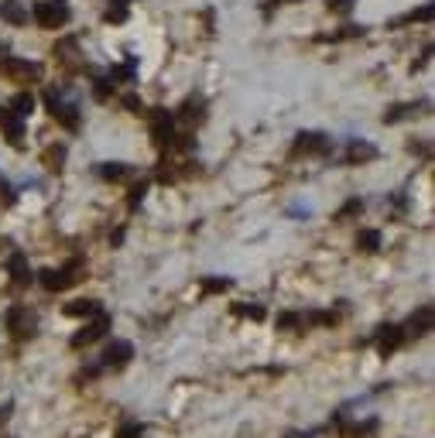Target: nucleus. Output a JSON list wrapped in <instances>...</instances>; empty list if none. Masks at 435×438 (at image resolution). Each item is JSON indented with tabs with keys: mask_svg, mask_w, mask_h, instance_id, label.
I'll return each instance as SVG.
<instances>
[{
	"mask_svg": "<svg viewBox=\"0 0 435 438\" xmlns=\"http://www.w3.org/2000/svg\"><path fill=\"white\" fill-rule=\"evenodd\" d=\"M31 18L38 21L41 28L55 31V28H62V24L69 21V4H65V0H41V4H35Z\"/></svg>",
	"mask_w": 435,
	"mask_h": 438,
	"instance_id": "f257e3e1",
	"label": "nucleus"
},
{
	"mask_svg": "<svg viewBox=\"0 0 435 438\" xmlns=\"http://www.w3.org/2000/svg\"><path fill=\"white\" fill-rule=\"evenodd\" d=\"M79 270H82V261H69V264L59 267V270H41L38 281H41L45 291H62V288H69V285L79 281V278H76Z\"/></svg>",
	"mask_w": 435,
	"mask_h": 438,
	"instance_id": "f03ea898",
	"label": "nucleus"
},
{
	"mask_svg": "<svg viewBox=\"0 0 435 438\" xmlns=\"http://www.w3.org/2000/svg\"><path fill=\"white\" fill-rule=\"evenodd\" d=\"M45 103H48V110H52V116H55V120H62L69 131H79V116H76V106H72V103H65L55 89H48V93H45Z\"/></svg>",
	"mask_w": 435,
	"mask_h": 438,
	"instance_id": "7ed1b4c3",
	"label": "nucleus"
},
{
	"mask_svg": "<svg viewBox=\"0 0 435 438\" xmlns=\"http://www.w3.org/2000/svg\"><path fill=\"white\" fill-rule=\"evenodd\" d=\"M35 315H31V308H11L7 312V329L18 336V339H28V336H35Z\"/></svg>",
	"mask_w": 435,
	"mask_h": 438,
	"instance_id": "20e7f679",
	"label": "nucleus"
},
{
	"mask_svg": "<svg viewBox=\"0 0 435 438\" xmlns=\"http://www.w3.org/2000/svg\"><path fill=\"white\" fill-rule=\"evenodd\" d=\"M151 137H155V144H161V148H168L175 141V124H172V116L165 114V110H155V116H151Z\"/></svg>",
	"mask_w": 435,
	"mask_h": 438,
	"instance_id": "39448f33",
	"label": "nucleus"
},
{
	"mask_svg": "<svg viewBox=\"0 0 435 438\" xmlns=\"http://www.w3.org/2000/svg\"><path fill=\"white\" fill-rule=\"evenodd\" d=\"M131 360H134V346H131V343H123V339L110 343V346H106V353H103V363H106V366H114V370L127 366Z\"/></svg>",
	"mask_w": 435,
	"mask_h": 438,
	"instance_id": "423d86ee",
	"label": "nucleus"
},
{
	"mask_svg": "<svg viewBox=\"0 0 435 438\" xmlns=\"http://www.w3.org/2000/svg\"><path fill=\"white\" fill-rule=\"evenodd\" d=\"M295 154H326L329 151V141H326V133H298L295 137Z\"/></svg>",
	"mask_w": 435,
	"mask_h": 438,
	"instance_id": "0eeeda50",
	"label": "nucleus"
},
{
	"mask_svg": "<svg viewBox=\"0 0 435 438\" xmlns=\"http://www.w3.org/2000/svg\"><path fill=\"white\" fill-rule=\"evenodd\" d=\"M106 329H110V319H106V315H97V322H93V325H86L82 332H76V336H72V346L79 349V346L97 343V339L103 336V332H106Z\"/></svg>",
	"mask_w": 435,
	"mask_h": 438,
	"instance_id": "6e6552de",
	"label": "nucleus"
},
{
	"mask_svg": "<svg viewBox=\"0 0 435 438\" xmlns=\"http://www.w3.org/2000/svg\"><path fill=\"white\" fill-rule=\"evenodd\" d=\"M0 127H4L7 141H11L14 148H21V144H24V124H21V116H18V114L4 110V114H0Z\"/></svg>",
	"mask_w": 435,
	"mask_h": 438,
	"instance_id": "1a4fd4ad",
	"label": "nucleus"
},
{
	"mask_svg": "<svg viewBox=\"0 0 435 438\" xmlns=\"http://www.w3.org/2000/svg\"><path fill=\"white\" fill-rule=\"evenodd\" d=\"M4 72L7 76H14V79H38L41 76V65H35V62H21V58H7L4 62Z\"/></svg>",
	"mask_w": 435,
	"mask_h": 438,
	"instance_id": "9d476101",
	"label": "nucleus"
},
{
	"mask_svg": "<svg viewBox=\"0 0 435 438\" xmlns=\"http://www.w3.org/2000/svg\"><path fill=\"white\" fill-rule=\"evenodd\" d=\"M401 339H404V332H401L397 325H380V329H377V349H380V353H391V349H397V346H401Z\"/></svg>",
	"mask_w": 435,
	"mask_h": 438,
	"instance_id": "9b49d317",
	"label": "nucleus"
},
{
	"mask_svg": "<svg viewBox=\"0 0 435 438\" xmlns=\"http://www.w3.org/2000/svg\"><path fill=\"white\" fill-rule=\"evenodd\" d=\"M0 18L7 21V24H28V18H31V14H28V11H24V4H18V0H4V4H0Z\"/></svg>",
	"mask_w": 435,
	"mask_h": 438,
	"instance_id": "f8f14e48",
	"label": "nucleus"
},
{
	"mask_svg": "<svg viewBox=\"0 0 435 438\" xmlns=\"http://www.w3.org/2000/svg\"><path fill=\"white\" fill-rule=\"evenodd\" d=\"M377 158V148L370 141H350L346 148V161H374Z\"/></svg>",
	"mask_w": 435,
	"mask_h": 438,
	"instance_id": "ddd939ff",
	"label": "nucleus"
},
{
	"mask_svg": "<svg viewBox=\"0 0 435 438\" xmlns=\"http://www.w3.org/2000/svg\"><path fill=\"white\" fill-rule=\"evenodd\" d=\"M408 329H412V336H425V332H432V308H418L415 315H412V322H408Z\"/></svg>",
	"mask_w": 435,
	"mask_h": 438,
	"instance_id": "4468645a",
	"label": "nucleus"
},
{
	"mask_svg": "<svg viewBox=\"0 0 435 438\" xmlns=\"http://www.w3.org/2000/svg\"><path fill=\"white\" fill-rule=\"evenodd\" d=\"M7 270L14 274V281H31V270H28V257L24 253H11V261H7Z\"/></svg>",
	"mask_w": 435,
	"mask_h": 438,
	"instance_id": "2eb2a0df",
	"label": "nucleus"
},
{
	"mask_svg": "<svg viewBox=\"0 0 435 438\" xmlns=\"http://www.w3.org/2000/svg\"><path fill=\"white\" fill-rule=\"evenodd\" d=\"M11 114H18L21 120H24V116H31V114H35V96H31V93H18V96H14V103H11Z\"/></svg>",
	"mask_w": 435,
	"mask_h": 438,
	"instance_id": "dca6fc26",
	"label": "nucleus"
},
{
	"mask_svg": "<svg viewBox=\"0 0 435 438\" xmlns=\"http://www.w3.org/2000/svg\"><path fill=\"white\" fill-rule=\"evenodd\" d=\"M65 315H72V319H89V315H99V302H72V305H65Z\"/></svg>",
	"mask_w": 435,
	"mask_h": 438,
	"instance_id": "f3484780",
	"label": "nucleus"
},
{
	"mask_svg": "<svg viewBox=\"0 0 435 438\" xmlns=\"http://www.w3.org/2000/svg\"><path fill=\"white\" fill-rule=\"evenodd\" d=\"M360 250H367V253H374V250H380V233L377 229H360Z\"/></svg>",
	"mask_w": 435,
	"mask_h": 438,
	"instance_id": "a211bd4d",
	"label": "nucleus"
},
{
	"mask_svg": "<svg viewBox=\"0 0 435 438\" xmlns=\"http://www.w3.org/2000/svg\"><path fill=\"white\" fill-rule=\"evenodd\" d=\"M97 172H99V178H106V182H120V178L127 175V165H117V161H114V165H99Z\"/></svg>",
	"mask_w": 435,
	"mask_h": 438,
	"instance_id": "6ab92c4d",
	"label": "nucleus"
},
{
	"mask_svg": "<svg viewBox=\"0 0 435 438\" xmlns=\"http://www.w3.org/2000/svg\"><path fill=\"white\" fill-rule=\"evenodd\" d=\"M230 288V278H209V281H202V291L206 295H219V291H226Z\"/></svg>",
	"mask_w": 435,
	"mask_h": 438,
	"instance_id": "aec40b11",
	"label": "nucleus"
},
{
	"mask_svg": "<svg viewBox=\"0 0 435 438\" xmlns=\"http://www.w3.org/2000/svg\"><path fill=\"white\" fill-rule=\"evenodd\" d=\"M103 18L110 21V24H120V21H127V7H123V0H117V7H110Z\"/></svg>",
	"mask_w": 435,
	"mask_h": 438,
	"instance_id": "412c9836",
	"label": "nucleus"
},
{
	"mask_svg": "<svg viewBox=\"0 0 435 438\" xmlns=\"http://www.w3.org/2000/svg\"><path fill=\"white\" fill-rule=\"evenodd\" d=\"M237 315H243V319H254V322H260V319H264V308H260V305H237Z\"/></svg>",
	"mask_w": 435,
	"mask_h": 438,
	"instance_id": "4be33fe9",
	"label": "nucleus"
},
{
	"mask_svg": "<svg viewBox=\"0 0 435 438\" xmlns=\"http://www.w3.org/2000/svg\"><path fill=\"white\" fill-rule=\"evenodd\" d=\"M117 438H144V428L141 425H123L117 432Z\"/></svg>",
	"mask_w": 435,
	"mask_h": 438,
	"instance_id": "5701e85b",
	"label": "nucleus"
},
{
	"mask_svg": "<svg viewBox=\"0 0 435 438\" xmlns=\"http://www.w3.org/2000/svg\"><path fill=\"white\" fill-rule=\"evenodd\" d=\"M360 209H363V202H360V199H350V202H346V206L339 209V219H346V216H356Z\"/></svg>",
	"mask_w": 435,
	"mask_h": 438,
	"instance_id": "b1692460",
	"label": "nucleus"
},
{
	"mask_svg": "<svg viewBox=\"0 0 435 438\" xmlns=\"http://www.w3.org/2000/svg\"><path fill=\"white\" fill-rule=\"evenodd\" d=\"M432 4H425V7H422V11H412V14H408V18L404 21H432Z\"/></svg>",
	"mask_w": 435,
	"mask_h": 438,
	"instance_id": "393cba45",
	"label": "nucleus"
},
{
	"mask_svg": "<svg viewBox=\"0 0 435 438\" xmlns=\"http://www.w3.org/2000/svg\"><path fill=\"white\" fill-rule=\"evenodd\" d=\"M62 158H65V148H62V144H55L52 151L45 154V161H48V165H62Z\"/></svg>",
	"mask_w": 435,
	"mask_h": 438,
	"instance_id": "a878e982",
	"label": "nucleus"
},
{
	"mask_svg": "<svg viewBox=\"0 0 435 438\" xmlns=\"http://www.w3.org/2000/svg\"><path fill=\"white\" fill-rule=\"evenodd\" d=\"M144 192H148V185H144V182H141V185H134V189H131V206H138L141 199H144Z\"/></svg>",
	"mask_w": 435,
	"mask_h": 438,
	"instance_id": "bb28decb",
	"label": "nucleus"
},
{
	"mask_svg": "<svg viewBox=\"0 0 435 438\" xmlns=\"http://www.w3.org/2000/svg\"><path fill=\"white\" fill-rule=\"evenodd\" d=\"M298 322H302L298 315H281V319H277V325H285V329H295Z\"/></svg>",
	"mask_w": 435,
	"mask_h": 438,
	"instance_id": "cd10ccee",
	"label": "nucleus"
},
{
	"mask_svg": "<svg viewBox=\"0 0 435 438\" xmlns=\"http://www.w3.org/2000/svg\"><path fill=\"white\" fill-rule=\"evenodd\" d=\"M97 96H99V99H106V96H110V82H106V79H99V82H97Z\"/></svg>",
	"mask_w": 435,
	"mask_h": 438,
	"instance_id": "c85d7f7f",
	"label": "nucleus"
},
{
	"mask_svg": "<svg viewBox=\"0 0 435 438\" xmlns=\"http://www.w3.org/2000/svg\"><path fill=\"white\" fill-rule=\"evenodd\" d=\"M329 7H336V11H350L353 0H329Z\"/></svg>",
	"mask_w": 435,
	"mask_h": 438,
	"instance_id": "c756f323",
	"label": "nucleus"
},
{
	"mask_svg": "<svg viewBox=\"0 0 435 438\" xmlns=\"http://www.w3.org/2000/svg\"><path fill=\"white\" fill-rule=\"evenodd\" d=\"M356 35H363V28H353V24L343 28V38H356Z\"/></svg>",
	"mask_w": 435,
	"mask_h": 438,
	"instance_id": "7c9ffc66",
	"label": "nucleus"
},
{
	"mask_svg": "<svg viewBox=\"0 0 435 438\" xmlns=\"http://www.w3.org/2000/svg\"><path fill=\"white\" fill-rule=\"evenodd\" d=\"M123 106H127V110H141V99H138V96H127V99H123Z\"/></svg>",
	"mask_w": 435,
	"mask_h": 438,
	"instance_id": "2f4dec72",
	"label": "nucleus"
},
{
	"mask_svg": "<svg viewBox=\"0 0 435 438\" xmlns=\"http://www.w3.org/2000/svg\"><path fill=\"white\" fill-rule=\"evenodd\" d=\"M7 418H11V404H4V407H0V425H7Z\"/></svg>",
	"mask_w": 435,
	"mask_h": 438,
	"instance_id": "473e14b6",
	"label": "nucleus"
},
{
	"mask_svg": "<svg viewBox=\"0 0 435 438\" xmlns=\"http://www.w3.org/2000/svg\"><path fill=\"white\" fill-rule=\"evenodd\" d=\"M277 4H285V0H271V7H277Z\"/></svg>",
	"mask_w": 435,
	"mask_h": 438,
	"instance_id": "72a5a7b5",
	"label": "nucleus"
}]
</instances>
